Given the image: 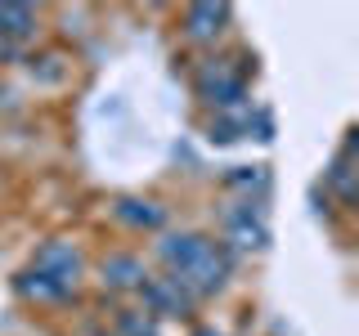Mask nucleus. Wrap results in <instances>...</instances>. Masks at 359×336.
I'll return each mask as SVG.
<instances>
[{"label":"nucleus","instance_id":"10","mask_svg":"<svg viewBox=\"0 0 359 336\" xmlns=\"http://www.w3.org/2000/svg\"><path fill=\"white\" fill-rule=\"evenodd\" d=\"M351 153H355V139H346V148L332 157V166H328V184L337 188V197L341 202H351L355 197V171H351Z\"/></svg>","mask_w":359,"mask_h":336},{"label":"nucleus","instance_id":"12","mask_svg":"<svg viewBox=\"0 0 359 336\" xmlns=\"http://www.w3.org/2000/svg\"><path fill=\"white\" fill-rule=\"evenodd\" d=\"M229 184H252V188H261V184H265V171H261V166H238V171L229 175Z\"/></svg>","mask_w":359,"mask_h":336},{"label":"nucleus","instance_id":"8","mask_svg":"<svg viewBox=\"0 0 359 336\" xmlns=\"http://www.w3.org/2000/svg\"><path fill=\"white\" fill-rule=\"evenodd\" d=\"M144 265L135 260V255H108L104 260V287H117V291H126V287H144Z\"/></svg>","mask_w":359,"mask_h":336},{"label":"nucleus","instance_id":"6","mask_svg":"<svg viewBox=\"0 0 359 336\" xmlns=\"http://www.w3.org/2000/svg\"><path fill=\"white\" fill-rule=\"evenodd\" d=\"M233 9L229 5H216V0H202V5H189L184 9V31L189 41H216L224 31V22H229Z\"/></svg>","mask_w":359,"mask_h":336},{"label":"nucleus","instance_id":"2","mask_svg":"<svg viewBox=\"0 0 359 336\" xmlns=\"http://www.w3.org/2000/svg\"><path fill=\"white\" fill-rule=\"evenodd\" d=\"M81 283V255L72 242H45L36 260L18 274V291L27 300H67Z\"/></svg>","mask_w":359,"mask_h":336},{"label":"nucleus","instance_id":"3","mask_svg":"<svg viewBox=\"0 0 359 336\" xmlns=\"http://www.w3.org/2000/svg\"><path fill=\"white\" fill-rule=\"evenodd\" d=\"M198 94L207 99L211 108H238L247 94V76L238 67H229V59H211L198 72Z\"/></svg>","mask_w":359,"mask_h":336},{"label":"nucleus","instance_id":"7","mask_svg":"<svg viewBox=\"0 0 359 336\" xmlns=\"http://www.w3.org/2000/svg\"><path fill=\"white\" fill-rule=\"evenodd\" d=\"M0 36H5L9 45L36 36V9L18 5V0H5V5H0Z\"/></svg>","mask_w":359,"mask_h":336},{"label":"nucleus","instance_id":"4","mask_svg":"<svg viewBox=\"0 0 359 336\" xmlns=\"http://www.w3.org/2000/svg\"><path fill=\"white\" fill-rule=\"evenodd\" d=\"M140 291H144V305H149V314H157V318H184V314L198 305V296L180 283V278H171V274L144 278Z\"/></svg>","mask_w":359,"mask_h":336},{"label":"nucleus","instance_id":"14","mask_svg":"<svg viewBox=\"0 0 359 336\" xmlns=\"http://www.w3.org/2000/svg\"><path fill=\"white\" fill-rule=\"evenodd\" d=\"M198 336H220V332H211V328H202V332H198Z\"/></svg>","mask_w":359,"mask_h":336},{"label":"nucleus","instance_id":"9","mask_svg":"<svg viewBox=\"0 0 359 336\" xmlns=\"http://www.w3.org/2000/svg\"><path fill=\"white\" fill-rule=\"evenodd\" d=\"M117 220L135 224V229H157V224H162V206L149 202V197H121L117 202Z\"/></svg>","mask_w":359,"mask_h":336},{"label":"nucleus","instance_id":"13","mask_svg":"<svg viewBox=\"0 0 359 336\" xmlns=\"http://www.w3.org/2000/svg\"><path fill=\"white\" fill-rule=\"evenodd\" d=\"M9 54H14V45H9L5 36H0V59H9Z\"/></svg>","mask_w":359,"mask_h":336},{"label":"nucleus","instance_id":"5","mask_svg":"<svg viewBox=\"0 0 359 336\" xmlns=\"http://www.w3.org/2000/svg\"><path fill=\"white\" fill-rule=\"evenodd\" d=\"M224 238H229L233 251H261V246L269 242L261 211H256L252 202H238V206L229 211V220H224Z\"/></svg>","mask_w":359,"mask_h":336},{"label":"nucleus","instance_id":"11","mask_svg":"<svg viewBox=\"0 0 359 336\" xmlns=\"http://www.w3.org/2000/svg\"><path fill=\"white\" fill-rule=\"evenodd\" d=\"M117 332L121 336H157L149 314H121V318H117Z\"/></svg>","mask_w":359,"mask_h":336},{"label":"nucleus","instance_id":"1","mask_svg":"<svg viewBox=\"0 0 359 336\" xmlns=\"http://www.w3.org/2000/svg\"><path fill=\"white\" fill-rule=\"evenodd\" d=\"M157 255H162L166 274L180 278L198 300L211 296V291H220L224 278H229V269H233L229 246L202 238V233H166V238L157 242Z\"/></svg>","mask_w":359,"mask_h":336}]
</instances>
